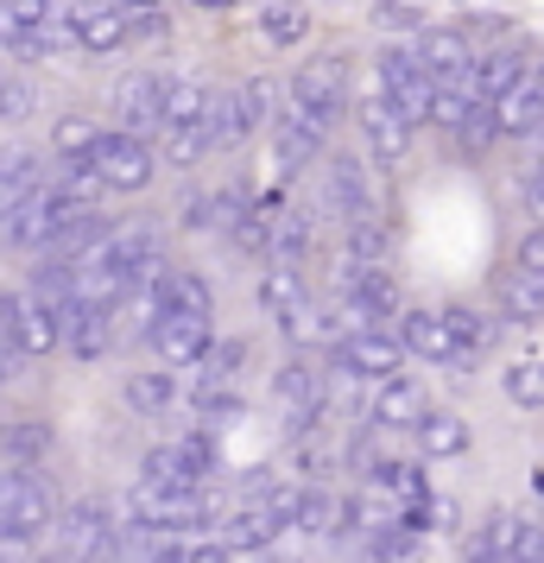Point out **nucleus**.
Returning a JSON list of instances; mask_svg holds the SVG:
<instances>
[{
	"label": "nucleus",
	"mask_w": 544,
	"mask_h": 563,
	"mask_svg": "<svg viewBox=\"0 0 544 563\" xmlns=\"http://www.w3.org/2000/svg\"><path fill=\"white\" fill-rule=\"evenodd\" d=\"M121 519L133 532H190V526H209L215 519V500L209 487H153V482H133L121 494Z\"/></svg>",
	"instance_id": "1"
},
{
	"label": "nucleus",
	"mask_w": 544,
	"mask_h": 563,
	"mask_svg": "<svg viewBox=\"0 0 544 563\" xmlns=\"http://www.w3.org/2000/svg\"><path fill=\"white\" fill-rule=\"evenodd\" d=\"M286 102H291V114H304L311 128L330 133L348 114V64L342 57H311L304 70H291Z\"/></svg>",
	"instance_id": "2"
},
{
	"label": "nucleus",
	"mask_w": 544,
	"mask_h": 563,
	"mask_svg": "<svg viewBox=\"0 0 544 563\" xmlns=\"http://www.w3.org/2000/svg\"><path fill=\"white\" fill-rule=\"evenodd\" d=\"M57 526V500L38 468H0V532L45 538Z\"/></svg>",
	"instance_id": "3"
},
{
	"label": "nucleus",
	"mask_w": 544,
	"mask_h": 563,
	"mask_svg": "<svg viewBox=\"0 0 544 563\" xmlns=\"http://www.w3.org/2000/svg\"><path fill=\"white\" fill-rule=\"evenodd\" d=\"M431 89H437V82H431L424 70H418L412 45H387V52L374 57V96L399 108V121H412V128H424V108H431Z\"/></svg>",
	"instance_id": "4"
},
{
	"label": "nucleus",
	"mask_w": 544,
	"mask_h": 563,
	"mask_svg": "<svg viewBox=\"0 0 544 563\" xmlns=\"http://www.w3.org/2000/svg\"><path fill=\"white\" fill-rule=\"evenodd\" d=\"M89 172L102 178V190L140 197V190L158 178V158H153V146H146V140H133V133H102V140L89 146Z\"/></svg>",
	"instance_id": "5"
},
{
	"label": "nucleus",
	"mask_w": 544,
	"mask_h": 563,
	"mask_svg": "<svg viewBox=\"0 0 544 563\" xmlns=\"http://www.w3.org/2000/svg\"><path fill=\"white\" fill-rule=\"evenodd\" d=\"M70 216H77V209L64 203L52 184H38L26 203H20L13 216H7V222H0V241H7L13 254H45L57 234H64V222H70Z\"/></svg>",
	"instance_id": "6"
},
{
	"label": "nucleus",
	"mask_w": 544,
	"mask_h": 563,
	"mask_svg": "<svg viewBox=\"0 0 544 563\" xmlns=\"http://www.w3.org/2000/svg\"><path fill=\"white\" fill-rule=\"evenodd\" d=\"M317 216H336L342 229L374 216V172H367L362 153H336L330 165H323V197H317Z\"/></svg>",
	"instance_id": "7"
},
{
	"label": "nucleus",
	"mask_w": 544,
	"mask_h": 563,
	"mask_svg": "<svg viewBox=\"0 0 544 563\" xmlns=\"http://www.w3.org/2000/svg\"><path fill=\"white\" fill-rule=\"evenodd\" d=\"M114 532H121V519H114V507L108 500H70L64 507V519H57V538H64V563H102L108 544H114Z\"/></svg>",
	"instance_id": "8"
},
{
	"label": "nucleus",
	"mask_w": 544,
	"mask_h": 563,
	"mask_svg": "<svg viewBox=\"0 0 544 563\" xmlns=\"http://www.w3.org/2000/svg\"><path fill=\"white\" fill-rule=\"evenodd\" d=\"M330 367H342L348 380L380 386V380H392V374H406V349H399V335L392 330H355V335H342L336 342Z\"/></svg>",
	"instance_id": "9"
},
{
	"label": "nucleus",
	"mask_w": 544,
	"mask_h": 563,
	"mask_svg": "<svg viewBox=\"0 0 544 563\" xmlns=\"http://www.w3.org/2000/svg\"><path fill=\"white\" fill-rule=\"evenodd\" d=\"M355 108V128H362V146L374 165H406L412 158V140L418 128L412 121H399V108L380 102V96H362V102H348Z\"/></svg>",
	"instance_id": "10"
},
{
	"label": "nucleus",
	"mask_w": 544,
	"mask_h": 563,
	"mask_svg": "<svg viewBox=\"0 0 544 563\" xmlns=\"http://www.w3.org/2000/svg\"><path fill=\"white\" fill-rule=\"evenodd\" d=\"M64 26H70V45H82L89 57H114L127 45V7L121 0H70Z\"/></svg>",
	"instance_id": "11"
},
{
	"label": "nucleus",
	"mask_w": 544,
	"mask_h": 563,
	"mask_svg": "<svg viewBox=\"0 0 544 563\" xmlns=\"http://www.w3.org/2000/svg\"><path fill=\"white\" fill-rule=\"evenodd\" d=\"M146 342H153V355H158V367H197V361L209 355V317H190V310H165L153 330H146Z\"/></svg>",
	"instance_id": "12"
},
{
	"label": "nucleus",
	"mask_w": 544,
	"mask_h": 563,
	"mask_svg": "<svg viewBox=\"0 0 544 563\" xmlns=\"http://www.w3.org/2000/svg\"><path fill=\"white\" fill-rule=\"evenodd\" d=\"M424 411H431V399H424V386L412 374H392V380L367 386V431H412Z\"/></svg>",
	"instance_id": "13"
},
{
	"label": "nucleus",
	"mask_w": 544,
	"mask_h": 563,
	"mask_svg": "<svg viewBox=\"0 0 544 563\" xmlns=\"http://www.w3.org/2000/svg\"><path fill=\"white\" fill-rule=\"evenodd\" d=\"M532 70H539V57L525 52V45H493L488 57H475V64H468V96H475V102H500V96H507V89H513V82H525L532 77Z\"/></svg>",
	"instance_id": "14"
},
{
	"label": "nucleus",
	"mask_w": 544,
	"mask_h": 563,
	"mask_svg": "<svg viewBox=\"0 0 544 563\" xmlns=\"http://www.w3.org/2000/svg\"><path fill=\"white\" fill-rule=\"evenodd\" d=\"M412 57L431 82H463L468 64H475V45H468L463 26H424L412 38Z\"/></svg>",
	"instance_id": "15"
},
{
	"label": "nucleus",
	"mask_w": 544,
	"mask_h": 563,
	"mask_svg": "<svg viewBox=\"0 0 544 563\" xmlns=\"http://www.w3.org/2000/svg\"><path fill=\"white\" fill-rule=\"evenodd\" d=\"M392 323H399L392 335H399V349H406V355L431 361V367H468V355L449 342V330L437 323V310H399Z\"/></svg>",
	"instance_id": "16"
},
{
	"label": "nucleus",
	"mask_w": 544,
	"mask_h": 563,
	"mask_svg": "<svg viewBox=\"0 0 544 563\" xmlns=\"http://www.w3.org/2000/svg\"><path fill=\"white\" fill-rule=\"evenodd\" d=\"M209 102H215V82L203 70H178V77H165V89H158V128H203Z\"/></svg>",
	"instance_id": "17"
},
{
	"label": "nucleus",
	"mask_w": 544,
	"mask_h": 563,
	"mask_svg": "<svg viewBox=\"0 0 544 563\" xmlns=\"http://www.w3.org/2000/svg\"><path fill=\"white\" fill-rule=\"evenodd\" d=\"M158 89H165V70H133V77L114 82V133H133V140H146L158 128Z\"/></svg>",
	"instance_id": "18"
},
{
	"label": "nucleus",
	"mask_w": 544,
	"mask_h": 563,
	"mask_svg": "<svg viewBox=\"0 0 544 563\" xmlns=\"http://www.w3.org/2000/svg\"><path fill=\"white\" fill-rule=\"evenodd\" d=\"M317 158H323V128H311L304 114H291V108H279L273 114V172H311Z\"/></svg>",
	"instance_id": "19"
},
{
	"label": "nucleus",
	"mask_w": 544,
	"mask_h": 563,
	"mask_svg": "<svg viewBox=\"0 0 544 563\" xmlns=\"http://www.w3.org/2000/svg\"><path fill=\"white\" fill-rule=\"evenodd\" d=\"M57 349H70L77 361H102L114 349V317L108 310H89V305H64V317H57Z\"/></svg>",
	"instance_id": "20"
},
{
	"label": "nucleus",
	"mask_w": 544,
	"mask_h": 563,
	"mask_svg": "<svg viewBox=\"0 0 544 563\" xmlns=\"http://www.w3.org/2000/svg\"><path fill=\"white\" fill-rule=\"evenodd\" d=\"M412 443H418V462H456V456H468L475 431H468L463 411H424L412 424Z\"/></svg>",
	"instance_id": "21"
},
{
	"label": "nucleus",
	"mask_w": 544,
	"mask_h": 563,
	"mask_svg": "<svg viewBox=\"0 0 544 563\" xmlns=\"http://www.w3.org/2000/svg\"><path fill=\"white\" fill-rule=\"evenodd\" d=\"M121 399H127V411H140V418H171V406H184V380L171 367H140V374L121 380Z\"/></svg>",
	"instance_id": "22"
},
{
	"label": "nucleus",
	"mask_w": 544,
	"mask_h": 563,
	"mask_svg": "<svg viewBox=\"0 0 544 563\" xmlns=\"http://www.w3.org/2000/svg\"><path fill=\"white\" fill-rule=\"evenodd\" d=\"M52 450H57L52 418H7L0 424V456H7V468H38Z\"/></svg>",
	"instance_id": "23"
},
{
	"label": "nucleus",
	"mask_w": 544,
	"mask_h": 563,
	"mask_svg": "<svg viewBox=\"0 0 544 563\" xmlns=\"http://www.w3.org/2000/svg\"><path fill=\"white\" fill-rule=\"evenodd\" d=\"M209 153H234V146H247L254 140V114H247V102H241V89H215V102H209Z\"/></svg>",
	"instance_id": "24"
},
{
	"label": "nucleus",
	"mask_w": 544,
	"mask_h": 563,
	"mask_svg": "<svg viewBox=\"0 0 544 563\" xmlns=\"http://www.w3.org/2000/svg\"><path fill=\"white\" fill-rule=\"evenodd\" d=\"M317 247V203H291L273 216V266H298V260H311Z\"/></svg>",
	"instance_id": "25"
},
{
	"label": "nucleus",
	"mask_w": 544,
	"mask_h": 563,
	"mask_svg": "<svg viewBox=\"0 0 544 563\" xmlns=\"http://www.w3.org/2000/svg\"><path fill=\"white\" fill-rule=\"evenodd\" d=\"M539 82H544V64L493 102V128H500V140H539Z\"/></svg>",
	"instance_id": "26"
},
{
	"label": "nucleus",
	"mask_w": 544,
	"mask_h": 563,
	"mask_svg": "<svg viewBox=\"0 0 544 563\" xmlns=\"http://www.w3.org/2000/svg\"><path fill=\"white\" fill-rule=\"evenodd\" d=\"M342 298H355V305L367 310V323H374V330H387L392 317L406 310V298H399V279H392L387 266H362V273H355V285H348Z\"/></svg>",
	"instance_id": "27"
},
{
	"label": "nucleus",
	"mask_w": 544,
	"mask_h": 563,
	"mask_svg": "<svg viewBox=\"0 0 544 563\" xmlns=\"http://www.w3.org/2000/svg\"><path fill=\"white\" fill-rule=\"evenodd\" d=\"M215 544H222V551H273V544H279V526H273V512L254 500V507L215 519Z\"/></svg>",
	"instance_id": "28"
},
{
	"label": "nucleus",
	"mask_w": 544,
	"mask_h": 563,
	"mask_svg": "<svg viewBox=\"0 0 544 563\" xmlns=\"http://www.w3.org/2000/svg\"><path fill=\"white\" fill-rule=\"evenodd\" d=\"M38 184H45V172H38V153H32V146H7V153H0V222L26 203Z\"/></svg>",
	"instance_id": "29"
},
{
	"label": "nucleus",
	"mask_w": 544,
	"mask_h": 563,
	"mask_svg": "<svg viewBox=\"0 0 544 563\" xmlns=\"http://www.w3.org/2000/svg\"><path fill=\"white\" fill-rule=\"evenodd\" d=\"M437 323L449 330V342H456L468 361L481 355V349H493V335H500V323H493L488 310H475V305H443Z\"/></svg>",
	"instance_id": "30"
},
{
	"label": "nucleus",
	"mask_w": 544,
	"mask_h": 563,
	"mask_svg": "<svg viewBox=\"0 0 544 563\" xmlns=\"http://www.w3.org/2000/svg\"><path fill=\"white\" fill-rule=\"evenodd\" d=\"M500 323H544V273H507L500 279Z\"/></svg>",
	"instance_id": "31"
},
{
	"label": "nucleus",
	"mask_w": 544,
	"mask_h": 563,
	"mask_svg": "<svg viewBox=\"0 0 544 563\" xmlns=\"http://www.w3.org/2000/svg\"><path fill=\"white\" fill-rule=\"evenodd\" d=\"M259 38H266L273 52H291V45L311 38V13H304L298 0H266V7H259Z\"/></svg>",
	"instance_id": "32"
},
{
	"label": "nucleus",
	"mask_w": 544,
	"mask_h": 563,
	"mask_svg": "<svg viewBox=\"0 0 544 563\" xmlns=\"http://www.w3.org/2000/svg\"><path fill=\"white\" fill-rule=\"evenodd\" d=\"M171 450H178V462L190 468V482H197V487L215 482V468H222V443H215V431H209V424L178 431V437H171Z\"/></svg>",
	"instance_id": "33"
},
{
	"label": "nucleus",
	"mask_w": 544,
	"mask_h": 563,
	"mask_svg": "<svg viewBox=\"0 0 544 563\" xmlns=\"http://www.w3.org/2000/svg\"><path fill=\"white\" fill-rule=\"evenodd\" d=\"M298 305H304L298 266H273V260H266V273H259V310H273V323H279V317H291Z\"/></svg>",
	"instance_id": "34"
},
{
	"label": "nucleus",
	"mask_w": 544,
	"mask_h": 563,
	"mask_svg": "<svg viewBox=\"0 0 544 563\" xmlns=\"http://www.w3.org/2000/svg\"><path fill=\"white\" fill-rule=\"evenodd\" d=\"M158 165H171V172H190V165H203L209 158V133L203 128H158Z\"/></svg>",
	"instance_id": "35"
},
{
	"label": "nucleus",
	"mask_w": 544,
	"mask_h": 563,
	"mask_svg": "<svg viewBox=\"0 0 544 563\" xmlns=\"http://www.w3.org/2000/svg\"><path fill=\"white\" fill-rule=\"evenodd\" d=\"M468 108H475V96H468V82H437V89H431V108H424V128L456 133V128L468 121Z\"/></svg>",
	"instance_id": "36"
},
{
	"label": "nucleus",
	"mask_w": 544,
	"mask_h": 563,
	"mask_svg": "<svg viewBox=\"0 0 544 563\" xmlns=\"http://www.w3.org/2000/svg\"><path fill=\"white\" fill-rule=\"evenodd\" d=\"M362 563H424V538L399 532V526H380V532L367 538Z\"/></svg>",
	"instance_id": "37"
},
{
	"label": "nucleus",
	"mask_w": 544,
	"mask_h": 563,
	"mask_svg": "<svg viewBox=\"0 0 544 563\" xmlns=\"http://www.w3.org/2000/svg\"><path fill=\"white\" fill-rule=\"evenodd\" d=\"M57 190V197H64V203L70 209H96L108 197L102 190V178H96V172H89V158H77V165H64V172H57V178H45Z\"/></svg>",
	"instance_id": "38"
},
{
	"label": "nucleus",
	"mask_w": 544,
	"mask_h": 563,
	"mask_svg": "<svg viewBox=\"0 0 544 563\" xmlns=\"http://www.w3.org/2000/svg\"><path fill=\"white\" fill-rule=\"evenodd\" d=\"M387 254H392V229L380 216L348 222V260H355V266H387Z\"/></svg>",
	"instance_id": "39"
},
{
	"label": "nucleus",
	"mask_w": 544,
	"mask_h": 563,
	"mask_svg": "<svg viewBox=\"0 0 544 563\" xmlns=\"http://www.w3.org/2000/svg\"><path fill=\"white\" fill-rule=\"evenodd\" d=\"M102 140V128L89 121V114H64V121H52V153L64 158V165H77V158H89V146Z\"/></svg>",
	"instance_id": "40"
},
{
	"label": "nucleus",
	"mask_w": 544,
	"mask_h": 563,
	"mask_svg": "<svg viewBox=\"0 0 544 563\" xmlns=\"http://www.w3.org/2000/svg\"><path fill=\"white\" fill-rule=\"evenodd\" d=\"M500 393H507L519 411H544V361H513V367L500 374Z\"/></svg>",
	"instance_id": "41"
},
{
	"label": "nucleus",
	"mask_w": 544,
	"mask_h": 563,
	"mask_svg": "<svg viewBox=\"0 0 544 563\" xmlns=\"http://www.w3.org/2000/svg\"><path fill=\"white\" fill-rule=\"evenodd\" d=\"M330 519H336V494H330V487H304V494H298V512H291V532L323 538Z\"/></svg>",
	"instance_id": "42"
},
{
	"label": "nucleus",
	"mask_w": 544,
	"mask_h": 563,
	"mask_svg": "<svg viewBox=\"0 0 544 563\" xmlns=\"http://www.w3.org/2000/svg\"><path fill=\"white\" fill-rule=\"evenodd\" d=\"M449 140H456V153H463V158H481L493 140H500V128H493V108H488V102H475V108H468V121L449 133Z\"/></svg>",
	"instance_id": "43"
},
{
	"label": "nucleus",
	"mask_w": 544,
	"mask_h": 563,
	"mask_svg": "<svg viewBox=\"0 0 544 563\" xmlns=\"http://www.w3.org/2000/svg\"><path fill=\"white\" fill-rule=\"evenodd\" d=\"M241 361H247V342H241V335H229V342H209L203 374H209V380H222V386H234V374H241Z\"/></svg>",
	"instance_id": "44"
},
{
	"label": "nucleus",
	"mask_w": 544,
	"mask_h": 563,
	"mask_svg": "<svg viewBox=\"0 0 544 563\" xmlns=\"http://www.w3.org/2000/svg\"><path fill=\"white\" fill-rule=\"evenodd\" d=\"M374 26L380 32H424V7H412V0H374Z\"/></svg>",
	"instance_id": "45"
},
{
	"label": "nucleus",
	"mask_w": 544,
	"mask_h": 563,
	"mask_svg": "<svg viewBox=\"0 0 544 563\" xmlns=\"http://www.w3.org/2000/svg\"><path fill=\"white\" fill-rule=\"evenodd\" d=\"M7 13H13V26L20 32H38V26H57L64 20V7L57 0H0Z\"/></svg>",
	"instance_id": "46"
},
{
	"label": "nucleus",
	"mask_w": 544,
	"mask_h": 563,
	"mask_svg": "<svg viewBox=\"0 0 544 563\" xmlns=\"http://www.w3.org/2000/svg\"><path fill=\"white\" fill-rule=\"evenodd\" d=\"M234 89H241V102H247V114H254V128H273V114H279L273 82H266V77H247V82H234Z\"/></svg>",
	"instance_id": "47"
},
{
	"label": "nucleus",
	"mask_w": 544,
	"mask_h": 563,
	"mask_svg": "<svg viewBox=\"0 0 544 563\" xmlns=\"http://www.w3.org/2000/svg\"><path fill=\"white\" fill-rule=\"evenodd\" d=\"M32 82H20V77H0V121H26L32 114Z\"/></svg>",
	"instance_id": "48"
},
{
	"label": "nucleus",
	"mask_w": 544,
	"mask_h": 563,
	"mask_svg": "<svg viewBox=\"0 0 544 563\" xmlns=\"http://www.w3.org/2000/svg\"><path fill=\"white\" fill-rule=\"evenodd\" d=\"M178 229H190V234L215 229V197H190V203H184V216H178Z\"/></svg>",
	"instance_id": "49"
},
{
	"label": "nucleus",
	"mask_w": 544,
	"mask_h": 563,
	"mask_svg": "<svg viewBox=\"0 0 544 563\" xmlns=\"http://www.w3.org/2000/svg\"><path fill=\"white\" fill-rule=\"evenodd\" d=\"M32 558H38L32 532H0V563H32Z\"/></svg>",
	"instance_id": "50"
},
{
	"label": "nucleus",
	"mask_w": 544,
	"mask_h": 563,
	"mask_svg": "<svg viewBox=\"0 0 544 563\" xmlns=\"http://www.w3.org/2000/svg\"><path fill=\"white\" fill-rule=\"evenodd\" d=\"M519 273H544V229H525V241H519Z\"/></svg>",
	"instance_id": "51"
},
{
	"label": "nucleus",
	"mask_w": 544,
	"mask_h": 563,
	"mask_svg": "<svg viewBox=\"0 0 544 563\" xmlns=\"http://www.w3.org/2000/svg\"><path fill=\"white\" fill-rule=\"evenodd\" d=\"M184 563H229V551H222L215 538H197V544L184 538Z\"/></svg>",
	"instance_id": "52"
},
{
	"label": "nucleus",
	"mask_w": 544,
	"mask_h": 563,
	"mask_svg": "<svg viewBox=\"0 0 544 563\" xmlns=\"http://www.w3.org/2000/svg\"><path fill=\"white\" fill-rule=\"evenodd\" d=\"M519 190H525V216H532V222H539V229H544V178H539V172H532V178L519 184Z\"/></svg>",
	"instance_id": "53"
},
{
	"label": "nucleus",
	"mask_w": 544,
	"mask_h": 563,
	"mask_svg": "<svg viewBox=\"0 0 544 563\" xmlns=\"http://www.w3.org/2000/svg\"><path fill=\"white\" fill-rule=\"evenodd\" d=\"M127 13H171V0H121Z\"/></svg>",
	"instance_id": "54"
},
{
	"label": "nucleus",
	"mask_w": 544,
	"mask_h": 563,
	"mask_svg": "<svg viewBox=\"0 0 544 563\" xmlns=\"http://www.w3.org/2000/svg\"><path fill=\"white\" fill-rule=\"evenodd\" d=\"M190 7H209V13H229L234 0H190Z\"/></svg>",
	"instance_id": "55"
},
{
	"label": "nucleus",
	"mask_w": 544,
	"mask_h": 563,
	"mask_svg": "<svg viewBox=\"0 0 544 563\" xmlns=\"http://www.w3.org/2000/svg\"><path fill=\"white\" fill-rule=\"evenodd\" d=\"M539 140H544V82H539Z\"/></svg>",
	"instance_id": "56"
},
{
	"label": "nucleus",
	"mask_w": 544,
	"mask_h": 563,
	"mask_svg": "<svg viewBox=\"0 0 544 563\" xmlns=\"http://www.w3.org/2000/svg\"><path fill=\"white\" fill-rule=\"evenodd\" d=\"M32 563H64V558H32Z\"/></svg>",
	"instance_id": "57"
},
{
	"label": "nucleus",
	"mask_w": 544,
	"mask_h": 563,
	"mask_svg": "<svg viewBox=\"0 0 544 563\" xmlns=\"http://www.w3.org/2000/svg\"><path fill=\"white\" fill-rule=\"evenodd\" d=\"M273 563H298V558H273Z\"/></svg>",
	"instance_id": "58"
},
{
	"label": "nucleus",
	"mask_w": 544,
	"mask_h": 563,
	"mask_svg": "<svg viewBox=\"0 0 544 563\" xmlns=\"http://www.w3.org/2000/svg\"><path fill=\"white\" fill-rule=\"evenodd\" d=\"M468 563H481V558H468Z\"/></svg>",
	"instance_id": "59"
},
{
	"label": "nucleus",
	"mask_w": 544,
	"mask_h": 563,
	"mask_svg": "<svg viewBox=\"0 0 544 563\" xmlns=\"http://www.w3.org/2000/svg\"><path fill=\"white\" fill-rule=\"evenodd\" d=\"M539 178H544V165H539Z\"/></svg>",
	"instance_id": "60"
}]
</instances>
